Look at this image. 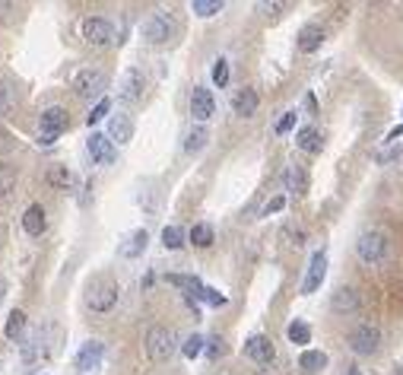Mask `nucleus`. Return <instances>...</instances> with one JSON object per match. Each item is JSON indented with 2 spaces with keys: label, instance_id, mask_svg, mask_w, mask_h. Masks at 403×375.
<instances>
[{
  "label": "nucleus",
  "instance_id": "nucleus-1",
  "mask_svg": "<svg viewBox=\"0 0 403 375\" xmlns=\"http://www.w3.org/2000/svg\"><path fill=\"white\" fill-rule=\"evenodd\" d=\"M355 251H359V261H362V264L378 267V264H384V261H388L390 242H388V236H384V232L369 229V232H362V236H359Z\"/></svg>",
  "mask_w": 403,
  "mask_h": 375
},
{
  "label": "nucleus",
  "instance_id": "nucleus-2",
  "mask_svg": "<svg viewBox=\"0 0 403 375\" xmlns=\"http://www.w3.org/2000/svg\"><path fill=\"white\" fill-rule=\"evenodd\" d=\"M105 90H108V77H105L102 70H80L73 77V92L80 99H86V102H92V99H99L102 102L105 99Z\"/></svg>",
  "mask_w": 403,
  "mask_h": 375
},
{
  "label": "nucleus",
  "instance_id": "nucleus-3",
  "mask_svg": "<svg viewBox=\"0 0 403 375\" xmlns=\"http://www.w3.org/2000/svg\"><path fill=\"white\" fill-rule=\"evenodd\" d=\"M118 292H121V290H118L115 280L99 277V280H92L89 290H86V306L92 309V312H111L115 302H118Z\"/></svg>",
  "mask_w": 403,
  "mask_h": 375
},
{
  "label": "nucleus",
  "instance_id": "nucleus-4",
  "mask_svg": "<svg viewBox=\"0 0 403 375\" xmlns=\"http://www.w3.org/2000/svg\"><path fill=\"white\" fill-rule=\"evenodd\" d=\"M143 347H146V356H150V360L165 362L171 353H175V331H169V327H159V325L150 327V331H146Z\"/></svg>",
  "mask_w": 403,
  "mask_h": 375
},
{
  "label": "nucleus",
  "instance_id": "nucleus-5",
  "mask_svg": "<svg viewBox=\"0 0 403 375\" xmlns=\"http://www.w3.org/2000/svg\"><path fill=\"white\" fill-rule=\"evenodd\" d=\"M83 38L92 48H105V45L115 42V26L108 20H102V16H86L83 20Z\"/></svg>",
  "mask_w": 403,
  "mask_h": 375
},
{
  "label": "nucleus",
  "instance_id": "nucleus-6",
  "mask_svg": "<svg viewBox=\"0 0 403 375\" xmlns=\"http://www.w3.org/2000/svg\"><path fill=\"white\" fill-rule=\"evenodd\" d=\"M140 32H143L146 42L153 45H162L171 38V32H175V26H171V16L162 13V10H156V13H150L143 20V26H140Z\"/></svg>",
  "mask_w": 403,
  "mask_h": 375
},
{
  "label": "nucleus",
  "instance_id": "nucleus-7",
  "mask_svg": "<svg viewBox=\"0 0 403 375\" xmlns=\"http://www.w3.org/2000/svg\"><path fill=\"white\" fill-rule=\"evenodd\" d=\"M61 131H67V111L61 105H51V108L41 111V143L51 146Z\"/></svg>",
  "mask_w": 403,
  "mask_h": 375
},
{
  "label": "nucleus",
  "instance_id": "nucleus-8",
  "mask_svg": "<svg viewBox=\"0 0 403 375\" xmlns=\"http://www.w3.org/2000/svg\"><path fill=\"white\" fill-rule=\"evenodd\" d=\"M381 344V334H378L375 325H359L353 334H349V350L359 356H372Z\"/></svg>",
  "mask_w": 403,
  "mask_h": 375
},
{
  "label": "nucleus",
  "instance_id": "nucleus-9",
  "mask_svg": "<svg viewBox=\"0 0 403 375\" xmlns=\"http://www.w3.org/2000/svg\"><path fill=\"white\" fill-rule=\"evenodd\" d=\"M143 90H146V77L140 73L137 67H130L121 73V83H118V99L121 102H140L143 99Z\"/></svg>",
  "mask_w": 403,
  "mask_h": 375
},
{
  "label": "nucleus",
  "instance_id": "nucleus-10",
  "mask_svg": "<svg viewBox=\"0 0 403 375\" xmlns=\"http://www.w3.org/2000/svg\"><path fill=\"white\" fill-rule=\"evenodd\" d=\"M324 277H327V255L324 251H315L311 255V264H308V274H305V280H302V292H315L318 286L324 283Z\"/></svg>",
  "mask_w": 403,
  "mask_h": 375
},
{
  "label": "nucleus",
  "instance_id": "nucleus-11",
  "mask_svg": "<svg viewBox=\"0 0 403 375\" xmlns=\"http://www.w3.org/2000/svg\"><path fill=\"white\" fill-rule=\"evenodd\" d=\"M191 115L197 121H210L213 115H216V99H213V92L206 90V86H194V92H191Z\"/></svg>",
  "mask_w": 403,
  "mask_h": 375
},
{
  "label": "nucleus",
  "instance_id": "nucleus-12",
  "mask_svg": "<svg viewBox=\"0 0 403 375\" xmlns=\"http://www.w3.org/2000/svg\"><path fill=\"white\" fill-rule=\"evenodd\" d=\"M105 360V344L102 341H89L83 344V350L76 353V369L80 372H92V369H99Z\"/></svg>",
  "mask_w": 403,
  "mask_h": 375
},
{
  "label": "nucleus",
  "instance_id": "nucleus-13",
  "mask_svg": "<svg viewBox=\"0 0 403 375\" xmlns=\"http://www.w3.org/2000/svg\"><path fill=\"white\" fill-rule=\"evenodd\" d=\"M330 306H334V312H340V315H353L362 309V296H359L355 286H340V290L334 292V299H330Z\"/></svg>",
  "mask_w": 403,
  "mask_h": 375
},
{
  "label": "nucleus",
  "instance_id": "nucleus-14",
  "mask_svg": "<svg viewBox=\"0 0 403 375\" xmlns=\"http://www.w3.org/2000/svg\"><path fill=\"white\" fill-rule=\"evenodd\" d=\"M86 150H89V156H92V162H102V166L115 162V143L108 140V134H92Z\"/></svg>",
  "mask_w": 403,
  "mask_h": 375
},
{
  "label": "nucleus",
  "instance_id": "nucleus-15",
  "mask_svg": "<svg viewBox=\"0 0 403 375\" xmlns=\"http://www.w3.org/2000/svg\"><path fill=\"white\" fill-rule=\"evenodd\" d=\"M245 356L254 362H270L274 360V344H270V337H264V334H251L245 341Z\"/></svg>",
  "mask_w": 403,
  "mask_h": 375
},
{
  "label": "nucleus",
  "instance_id": "nucleus-16",
  "mask_svg": "<svg viewBox=\"0 0 403 375\" xmlns=\"http://www.w3.org/2000/svg\"><path fill=\"white\" fill-rule=\"evenodd\" d=\"M324 38H327L324 26H318V22H308V26H302V32H299V51L311 55V51H318L324 45Z\"/></svg>",
  "mask_w": 403,
  "mask_h": 375
},
{
  "label": "nucleus",
  "instance_id": "nucleus-17",
  "mask_svg": "<svg viewBox=\"0 0 403 375\" xmlns=\"http://www.w3.org/2000/svg\"><path fill=\"white\" fill-rule=\"evenodd\" d=\"M130 137H134V121H130V115H111L108 118L111 143H130Z\"/></svg>",
  "mask_w": 403,
  "mask_h": 375
},
{
  "label": "nucleus",
  "instance_id": "nucleus-18",
  "mask_svg": "<svg viewBox=\"0 0 403 375\" xmlns=\"http://www.w3.org/2000/svg\"><path fill=\"white\" fill-rule=\"evenodd\" d=\"M45 226H48V220H45V207H41V204H32V207L22 213V229H26L29 236H41Z\"/></svg>",
  "mask_w": 403,
  "mask_h": 375
},
{
  "label": "nucleus",
  "instance_id": "nucleus-19",
  "mask_svg": "<svg viewBox=\"0 0 403 375\" xmlns=\"http://www.w3.org/2000/svg\"><path fill=\"white\" fill-rule=\"evenodd\" d=\"M257 90H239L232 96V108H235V115H241V118H251L254 111H257Z\"/></svg>",
  "mask_w": 403,
  "mask_h": 375
},
{
  "label": "nucleus",
  "instance_id": "nucleus-20",
  "mask_svg": "<svg viewBox=\"0 0 403 375\" xmlns=\"http://www.w3.org/2000/svg\"><path fill=\"white\" fill-rule=\"evenodd\" d=\"M295 146H299L302 153H321V146H324L321 131H318V127H302V131L295 134Z\"/></svg>",
  "mask_w": 403,
  "mask_h": 375
},
{
  "label": "nucleus",
  "instance_id": "nucleus-21",
  "mask_svg": "<svg viewBox=\"0 0 403 375\" xmlns=\"http://www.w3.org/2000/svg\"><path fill=\"white\" fill-rule=\"evenodd\" d=\"M283 181H286V191H292V194H305L308 191V175L302 166H286V175H283Z\"/></svg>",
  "mask_w": 403,
  "mask_h": 375
},
{
  "label": "nucleus",
  "instance_id": "nucleus-22",
  "mask_svg": "<svg viewBox=\"0 0 403 375\" xmlns=\"http://www.w3.org/2000/svg\"><path fill=\"white\" fill-rule=\"evenodd\" d=\"M146 229H137L134 236H127V242L118 248V255L121 257H137V255H143V248H146Z\"/></svg>",
  "mask_w": 403,
  "mask_h": 375
},
{
  "label": "nucleus",
  "instance_id": "nucleus-23",
  "mask_svg": "<svg viewBox=\"0 0 403 375\" xmlns=\"http://www.w3.org/2000/svg\"><path fill=\"white\" fill-rule=\"evenodd\" d=\"M299 366L305 369L308 375H315V372H321V369L327 366V353H321V350H305V353L299 356Z\"/></svg>",
  "mask_w": 403,
  "mask_h": 375
},
{
  "label": "nucleus",
  "instance_id": "nucleus-24",
  "mask_svg": "<svg viewBox=\"0 0 403 375\" xmlns=\"http://www.w3.org/2000/svg\"><path fill=\"white\" fill-rule=\"evenodd\" d=\"M45 178H48V185L61 188V191H70V188H73V181H76V178H73V172H70L67 166H51Z\"/></svg>",
  "mask_w": 403,
  "mask_h": 375
},
{
  "label": "nucleus",
  "instance_id": "nucleus-25",
  "mask_svg": "<svg viewBox=\"0 0 403 375\" xmlns=\"http://www.w3.org/2000/svg\"><path fill=\"white\" fill-rule=\"evenodd\" d=\"M206 140H210V134H206L204 125L191 127V131H188V137H185V153H200V150L206 146Z\"/></svg>",
  "mask_w": 403,
  "mask_h": 375
},
{
  "label": "nucleus",
  "instance_id": "nucleus-26",
  "mask_svg": "<svg viewBox=\"0 0 403 375\" xmlns=\"http://www.w3.org/2000/svg\"><path fill=\"white\" fill-rule=\"evenodd\" d=\"M22 331H26V312H20V309H16V312H10V315H7V325H3V334H7L10 341H16V337H20Z\"/></svg>",
  "mask_w": 403,
  "mask_h": 375
},
{
  "label": "nucleus",
  "instance_id": "nucleus-27",
  "mask_svg": "<svg viewBox=\"0 0 403 375\" xmlns=\"http://www.w3.org/2000/svg\"><path fill=\"white\" fill-rule=\"evenodd\" d=\"M188 239H191V242L197 245V248H210V245H213V229L206 226V222H197V226L191 229V236H188Z\"/></svg>",
  "mask_w": 403,
  "mask_h": 375
},
{
  "label": "nucleus",
  "instance_id": "nucleus-28",
  "mask_svg": "<svg viewBox=\"0 0 403 375\" xmlns=\"http://www.w3.org/2000/svg\"><path fill=\"white\" fill-rule=\"evenodd\" d=\"M162 245L171 251H178L181 245H185V232H181V226H165L162 229Z\"/></svg>",
  "mask_w": 403,
  "mask_h": 375
},
{
  "label": "nucleus",
  "instance_id": "nucleus-29",
  "mask_svg": "<svg viewBox=\"0 0 403 375\" xmlns=\"http://www.w3.org/2000/svg\"><path fill=\"white\" fill-rule=\"evenodd\" d=\"M286 334H289V341H292V344H308V341H311V327H308L305 321H292Z\"/></svg>",
  "mask_w": 403,
  "mask_h": 375
},
{
  "label": "nucleus",
  "instance_id": "nucleus-30",
  "mask_svg": "<svg viewBox=\"0 0 403 375\" xmlns=\"http://www.w3.org/2000/svg\"><path fill=\"white\" fill-rule=\"evenodd\" d=\"M191 10L197 16H216L219 10H222V0H194Z\"/></svg>",
  "mask_w": 403,
  "mask_h": 375
},
{
  "label": "nucleus",
  "instance_id": "nucleus-31",
  "mask_svg": "<svg viewBox=\"0 0 403 375\" xmlns=\"http://www.w3.org/2000/svg\"><path fill=\"white\" fill-rule=\"evenodd\" d=\"M204 337H200V334H191V337H188V341H185V347H181V353H185L188 356V360H194V356H200V353H204Z\"/></svg>",
  "mask_w": 403,
  "mask_h": 375
},
{
  "label": "nucleus",
  "instance_id": "nucleus-32",
  "mask_svg": "<svg viewBox=\"0 0 403 375\" xmlns=\"http://www.w3.org/2000/svg\"><path fill=\"white\" fill-rule=\"evenodd\" d=\"M108 108H111V102H108V99H102V102H96V108L89 111L86 125H89V127H92V125H99V121H102L105 115H108Z\"/></svg>",
  "mask_w": 403,
  "mask_h": 375
},
{
  "label": "nucleus",
  "instance_id": "nucleus-33",
  "mask_svg": "<svg viewBox=\"0 0 403 375\" xmlns=\"http://www.w3.org/2000/svg\"><path fill=\"white\" fill-rule=\"evenodd\" d=\"M213 83H216V86L229 83V61H222V57H219L216 67H213Z\"/></svg>",
  "mask_w": 403,
  "mask_h": 375
},
{
  "label": "nucleus",
  "instance_id": "nucleus-34",
  "mask_svg": "<svg viewBox=\"0 0 403 375\" xmlns=\"http://www.w3.org/2000/svg\"><path fill=\"white\" fill-rule=\"evenodd\" d=\"M226 353V347H222V337H210V341H206V356H210V360H216V356H222Z\"/></svg>",
  "mask_w": 403,
  "mask_h": 375
},
{
  "label": "nucleus",
  "instance_id": "nucleus-35",
  "mask_svg": "<svg viewBox=\"0 0 403 375\" xmlns=\"http://www.w3.org/2000/svg\"><path fill=\"white\" fill-rule=\"evenodd\" d=\"M295 127V111H286L280 121H276V134H289Z\"/></svg>",
  "mask_w": 403,
  "mask_h": 375
},
{
  "label": "nucleus",
  "instance_id": "nucleus-36",
  "mask_svg": "<svg viewBox=\"0 0 403 375\" xmlns=\"http://www.w3.org/2000/svg\"><path fill=\"white\" fill-rule=\"evenodd\" d=\"M204 302H210V306H226V296L219 290H213V286H206L204 290Z\"/></svg>",
  "mask_w": 403,
  "mask_h": 375
},
{
  "label": "nucleus",
  "instance_id": "nucleus-37",
  "mask_svg": "<svg viewBox=\"0 0 403 375\" xmlns=\"http://www.w3.org/2000/svg\"><path fill=\"white\" fill-rule=\"evenodd\" d=\"M10 105H13V90L7 83H0V111H10Z\"/></svg>",
  "mask_w": 403,
  "mask_h": 375
},
{
  "label": "nucleus",
  "instance_id": "nucleus-38",
  "mask_svg": "<svg viewBox=\"0 0 403 375\" xmlns=\"http://www.w3.org/2000/svg\"><path fill=\"white\" fill-rule=\"evenodd\" d=\"M283 232H286V236L292 239V245H295V248H302V245H305V236H302V229H299V226H292V222H289V226H286V229H283Z\"/></svg>",
  "mask_w": 403,
  "mask_h": 375
},
{
  "label": "nucleus",
  "instance_id": "nucleus-39",
  "mask_svg": "<svg viewBox=\"0 0 403 375\" xmlns=\"http://www.w3.org/2000/svg\"><path fill=\"white\" fill-rule=\"evenodd\" d=\"M283 207H286V197H283V194H276L274 201H270V204H267V207H264V216H270V213H280Z\"/></svg>",
  "mask_w": 403,
  "mask_h": 375
},
{
  "label": "nucleus",
  "instance_id": "nucleus-40",
  "mask_svg": "<svg viewBox=\"0 0 403 375\" xmlns=\"http://www.w3.org/2000/svg\"><path fill=\"white\" fill-rule=\"evenodd\" d=\"M257 10H260V13H267V16H276L280 10H286V3H257Z\"/></svg>",
  "mask_w": 403,
  "mask_h": 375
},
{
  "label": "nucleus",
  "instance_id": "nucleus-41",
  "mask_svg": "<svg viewBox=\"0 0 403 375\" xmlns=\"http://www.w3.org/2000/svg\"><path fill=\"white\" fill-rule=\"evenodd\" d=\"M397 137H403V125H397V127H394V131H390V134H388V140H397Z\"/></svg>",
  "mask_w": 403,
  "mask_h": 375
},
{
  "label": "nucleus",
  "instance_id": "nucleus-42",
  "mask_svg": "<svg viewBox=\"0 0 403 375\" xmlns=\"http://www.w3.org/2000/svg\"><path fill=\"white\" fill-rule=\"evenodd\" d=\"M349 375H362V372H359V369H349Z\"/></svg>",
  "mask_w": 403,
  "mask_h": 375
},
{
  "label": "nucleus",
  "instance_id": "nucleus-43",
  "mask_svg": "<svg viewBox=\"0 0 403 375\" xmlns=\"http://www.w3.org/2000/svg\"><path fill=\"white\" fill-rule=\"evenodd\" d=\"M0 299H3V280H0Z\"/></svg>",
  "mask_w": 403,
  "mask_h": 375
},
{
  "label": "nucleus",
  "instance_id": "nucleus-44",
  "mask_svg": "<svg viewBox=\"0 0 403 375\" xmlns=\"http://www.w3.org/2000/svg\"><path fill=\"white\" fill-rule=\"evenodd\" d=\"M397 375H403V366H397Z\"/></svg>",
  "mask_w": 403,
  "mask_h": 375
}]
</instances>
